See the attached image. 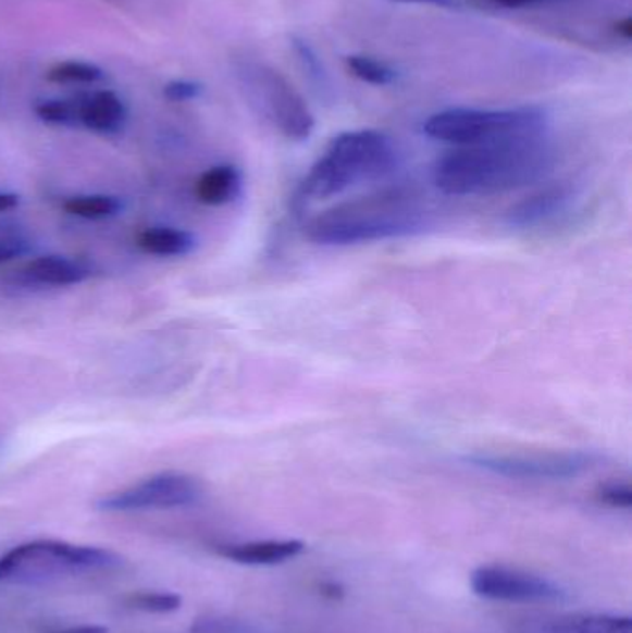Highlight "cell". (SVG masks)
I'll use <instances>...</instances> for the list:
<instances>
[{
	"label": "cell",
	"instance_id": "obj_12",
	"mask_svg": "<svg viewBox=\"0 0 632 633\" xmlns=\"http://www.w3.org/2000/svg\"><path fill=\"white\" fill-rule=\"evenodd\" d=\"M126 117L125 102L108 89L78 100V125L95 134H117L123 131Z\"/></svg>",
	"mask_w": 632,
	"mask_h": 633
},
{
	"label": "cell",
	"instance_id": "obj_30",
	"mask_svg": "<svg viewBox=\"0 0 632 633\" xmlns=\"http://www.w3.org/2000/svg\"><path fill=\"white\" fill-rule=\"evenodd\" d=\"M494 2H497L499 7L513 8V10H516V8H525L532 7V4H538V2H542V0H494Z\"/></svg>",
	"mask_w": 632,
	"mask_h": 633
},
{
	"label": "cell",
	"instance_id": "obj_22",
	"mask_svg": "<svg viewBox=\"0 0 632 633\" xmlns=\"http://www.w3.org/2000/svg\"><path fill=\"white\" fill-rule=\"evenodd\" d=\"M292 45H294L295 54L301 60L302 69L307 71L310 80L315 82L318 86H325L329 76H326L325 69L321 65L320 58L313 52L312 47L305 41V39L292 36Z\"/></svg>",
	"mask_w": 632,
	"mask_h": 633
},
{
	"label": "cell",
	"instance_id": "obj_7",
	"mask_svg": "<svg viewBox=\"0 0 632 633\" xmlns=\"http://www.w3.org/2000/svg\"><path fill=\"white\" fill-rule=\"evenodd\" d=\"M466 461L507 479L557 482L577 479L590 471L595 458L586 452L471 454Z\"/></svg>",
	"mask_w": 632,
	"mask_h": 633
},
{
	"label": "cell",
	"instance_id": "obj_27",
	"mask_svg": "<svg viewBox=\"0 0 632 633\" xmlns=\"http://www.w3.org/2000/svg\"><path fill=\"white\" fill-rule=\"evenodd\" d=\"M614 30L618 32V34H620L621 38L627 39V41H629V39H632V17H631V15H627V17H623V20L618 21V23H616V25H614Z\"/></svg>",
	"mask_w": 632,
	"mask_h": 633
},
{
	"label": "cell",
	"instance_id": "obj_29",
	"mask_svg": "<svg viewBox=\"0 0 632 633\" xmlns=\"http://www.w3.org/2000/svg\"><path fill=\"white\" fill-rule=\"evenodd\" d=\"M52 633H108V628L104 626H73L65 628V630H58Z\"/></svg>",
	"mask_w": 632,
	"mask_h": 633
},
{
	"label": "cell",
	"instance_id": "obj_24",
	"mask_svg": "<svg viewBox=\"0 0 632 633\" xmlns=\"http://www.w3.org/2000/svg\"><path fill=\"white\" fill-rule=\"evenodd\" d=\"M202 84L194 80H171L163 86V97L171 102H188L199 99L202 95Z\"/></svg>",
	"mask_w": 632,
	"mask_h": 633
},
{
	"label": "cell",
	"instance_id": "obj_18",
	"mask_svg": "<svg viewBox=\"0 0 632 633\" xmlns=\"http://www.w3.org/2000/svg\"><path fill=\"white\" fill-rule=\"evenodd\" d=\"M345 65L351 71L352 76H357L358 80L371 84V86H389L397 80V71L389 67L388 63L375 60V58L351 54V57L345 58Z\"/></svg>",
	"mask_w": 632,
	"mask_h": 633
},
{
	"label": "cell",
	"instance_id": "obj_2",
	"mask_svg": "<svg viewBox=\"0 0 632 633\" xmlns=\"http://www.w3.org/2000/svg\"><path fill=\"white\" fill-rule=\"evenodd\" d=\"M426 224L429 211L418 195L386 189L312 215L305 223V236L315 245L347 247L416 236Z\"/></svg>",
	"mask_w": 632,
	"mask_h": 633
},
{
	"label": "cell",
	"instance_id": "obj_3",
	"mask_svg": "<svg viewBox=\"0 0 632 633\" xmlns=\"http://www.w3.org/2000/svg\"><path fill=\"white\" fill-rule=\"evenodd\" d=\"M399 165V154L386 134L344 132L332 139L301 184V200H325L358 184L382 181Z\"/></svg>",
	"mask_w": 632,
	"mask_h": 633
},
{
	"label": "cell",
	"instance_id": "obj_16",
	"mask_svg": "<svg viewBox=\"0 0 632 633\" xmlns=\"http://www.w3.org/2000/svg\"><path fill=\"white\" fill-rule=\"evenodd\" d=\"M194 234L171 226H154L141 232L138 237L139 249L147 255L162 256V258H178L195 249Z\"/></svg>",
	"mask_w": 632,
	"mask_h": 633
},
{
	"label": "cell",
	"instance_id": "obj_5",
	"mask_svg": "<svg viewBox=\"0 0 632 633\" xmlns=\"http://www.w3.org/2000/svg\"><path fill=\"white\" fill-rule=\"evenodd\" d=\"M120 566L123 558L108 548L57 539L28 541L0 556V584H45L60 578L112 571Z\"/></svg>",
	"mask_w": 632,
	"mask_h": 633
},
{
	"label": "cell",
	"instance_id": "obj_4",
	"mask_svg": "<svg viewBox=\"0 0 632 633\" xmlns=\"http://www.w3.org/2000/svg\"><path fill=\"white\" fill-rule=\"evenodd\" d=\"M547 126V113L536 105L505 110L451 108L426 119L423 132L434 141L455 147H486L544 139Z\"/></svg>",
	"mask_w": 632,
	"mask_h": 633
},
{
	"label": "cell",
	"instance_id": "obj_15",
	"mask_svg": "<svg viewBox=\"0 0 632 633\" xmlns=\"http://www.w3.org/2000/svg\"><path fill=\"white\" fill-rule=\"evenodd\" d=\"M241 186H244V176L238 167L215 165L202 174L195 186V193L202 204L225 206L238 199Z\"/></svg>",
	"mask_w": 632,
	"mask_h": 633
},
{
	"label": "cell",
	"instance_id": "obj_1",
	"mask_svg": "<svg viewBox=\"0 0 632 633\" xmlns=\"http://www.w3.org/2000/svg\"><path fill=\"white\" fill-rule=\"evenodd\" d=\"M555 167L545 139L521 144L457 147L432 169V182L449 197H488L544 181Z\"/></svg>",
	"mask_w": 632,
	"mask_h": 633
},
{
	"label": "cell",
	"instance_id": "obj_19",
	"mask_svg": "<svg viewBox=\"0 0 632 633\" xmlns=\"http://www.w3.org/2000/svg\"><path fill=\"white\" fill-rule=\"evenodd\" d=\"M104 78V71L99 65L78 60L60 62L49 69L47 80L54 84H97Z\"/></svg>",
	"mask_w": 632,
	"mask_h": 633
},
{
	"label": "cell",
	"instance_id": "obj_13",
	"mask_svg": "<svg viewBox=\"0 0 632 633\" xmlns=\"http://www.w3.org/2000/svg\"><path fill=\"white\" fill-rule=\"evenodd\" d=\"M26 278L41 286H76L91 276V269L84 261L63 256H39L25 268Z\"/></svg>",
	"mask_w": 632,
	"mask_h": 633
},
{
	"label": "cell",
	"instance_id": "obj_11",
	"mask_svg": "<svg viewBox=\"0 0 632 633\" xmlns=\"http://www.w3.org/2000/svg\"><path fill=\"white\" fill-rule=\"evenodd\" d=\"M302 550L305 543L299 539H268L225 545L220 554L239 566L268 567L297 558Z\"/></svg>",
	"mask_w": 632,
	"mask_h": 633
},
{
	"label": "cell",
	"instance_id": "obj_17",
	"mask_svg": "<svg viewBox=\"0 0 632 633\" xmlns=\"http://www.w3.org/2000/svg\"><path fill=\"white\" fill-rule=\"evenodd\" d=\"M63 210L75 218L101 221L121 213L123 202L112 195H76L63 202Z\"/></svg>",
	"mask_w": 632,
	"mask_h": 633
},
{
	"label": "cell",
	"instance_id": "obj_20",
	"mask_svg": "<svg viewBox=\"0 0 632 633\" xmlns=\"http://www.w3.org/2000/svg\"><path fill=\"white\" fill-rule=\"evenodd\" d=\"M38 115L47 125L75 126L78 125V100L51 99L44 100L36 105Z\"/></svg>",
	"mask_w": 632,
	"mask_h": 633
},
{
	"label": "cell",
	"instance_id": "obj_10",
	"mask_svg": "<svg viewBox=\"0 0 632 633\" xmlns=\"http://www.w3.org/2000/svg\"><path fill=\"white\" fill-rule=\"evenodd\" d=\"M575 199V189L568 184L542 187L520 202H516L507 211L505 223L513 231H532L545 226L555 219L562 218L566 211H570Z\"/></svg>",
	"mask_w": 632,
	"mask_h": 633
},
{
	"label": "cell",
	"instance_id": "obj_25",
	"mask_svg": "<svg viewBox=\"0 0 632 633\" xmlns=\"http://www.w3.org/2000/svg\"><path fill=\"white\" fill-rule=\"evenodd\" d=\"M26 252H28V247L20 239H2L0 241V263H8V261L15 260Z\"/></svg>",
	"mask_w": 632,
	"mask_h": 633
},
{
	"label": "cell",
	"instance_id": "obj_6",
	"mask_svg": "<svg viewBox=\"0 0 632 633\" xmlns=\"http://www.w3.org/2000/svg\"><path fill=\"white\" fill-rule=\"evenodd\" d=\"M239 78L282 136L292 141H307L312 136L315 119L307 100L278 69L263 62H245Z\"/></svg>",
	"mask_w": 632,
	"mask_h": 633
},
{
	"label": "cell",
	"instance_id": "obj_9",
	"mask_svg": "<svg viewBox=\"0 0 632 633\" xmlns=\"http://www.w3.org/2000/svg\"><path fill=\"white\" fill-rule=\"evenodd\" d=\"M470 582L476 596L495 603L549 604L566 598V591L549 578L516 567L482 566L471 572Z\"/></svg>",
	"mask_w": 632,
	"mask_h": 633
},
{
	"label": "cell",
	"instance_id": "obj_21",
	"mask_svg": "<svg viewBox=\"0 0 632 633\" xmlns=\"http://www.w3.org/2000/svg\"><path fill=\"white\" fill-rule=\"evenodd\" d=\"M128 606L145 613H173L181 609L182 596L165 591H141L128 598Z\"/></svg>",
	"mask_w": 632,
	"mask_h": 633
},
{
	"label": "cell",
	"instance_id": "obj_14",
	"mask_svg": "<svg viewBox=\"0 0 632 633\" xmlns=\"http://www.w3.org/2000/svg\"><path fill=\"white\" fill-rule=\"evenodd\" d=\"M536 633H632L629 615L575 613L545 622Z\"/></svg>",
	"mask_w": 632,
	"mask_h": 633
},
{
	"label": "cell",
	"instance_id": "obj_28",
	"mask_svg": "<svg viewBox=\"0 0 632 633\" xmlns=\"http://www.w3.org/2000/svg\"><path fill=\"white\" fill-rule=\"evenodd\" d=\"M395 2H413V4H432V7L455 8L457 0H395Z\"/></svg>",
	"mask_w": 632,
	"mask_h": 633
},
{
	"label": "cell",
	"instance_id": "obj_8",
	"mask_svg": "<svg viewBox=\"0 0 632 633\" xmlns=\"http://www.w3.org/2000/svg\"><path fill=\"white\" fill-rule=\"evenodd\" d=\"M202 495V487L194 476L184 472H162L157 476L110 493L97 500V509L108 513H132L151 509H175L191 506Z\"/></svg>",
	"mask_w": 632,
	"mask_h": 633
},
{
	"label": "cell",
	"instance_id": "obj_26",
	"mask_svg": "<svg viewBox=\"0 0 632 633\" xmlns=\"http://www.w3.org/2000/svg\"><path fill=\"white\" fill-rule=\"evenodd\" d=\"M20 206V195L15 193H0V213L13 210Z\"/></svg>",
	"mask_w": 632,
	"mask_h": 633
},
{
	"label": "cell",
	"instance_id": "obj_23",
	"mask_svg": "<svg viewBox=\"0 0 632 633\" xmlns=\"http://www.w3.org/2000/svg\"><path fill=\"white\" fill-rule=\"evenodd\" d=\"M597 498L610 508L631 509L632 506V491L629 484L612 482V484L602 485Z\"/></svg>",
	"mask_w": 632,
	"mask_h": 633
}]
</instances>
